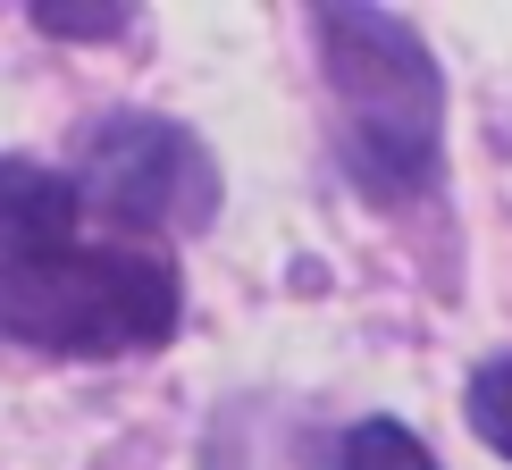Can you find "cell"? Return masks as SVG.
<instances>
[{
	"label": "cell",
	"mask_w": 512,
	"mask_h": 470,
	"mask_svg": "<svg viewBox=\"0 0 512 470\" xmlns=\"http://www.w3.org/2000/svg\"><path fill=\"white\" fill-rule=\"evenodd\" d=\"M319 68L336 93V160L378 210L429 202L445 185V76L412 17L395 9H311Z\"/></svg>",
	"instance_id": "obj_1"
},
{
	"label": "cell",
	"mask_w": 512,
	"mask_h": 470,
	"mask_svg": "<svg viewBox=\"0 0 512 470\" xmlns=\"http://www.w3.org/2000/svg\"><path fill=\"white\" fill-rule=\"evenodd\" d=\"M185 286L160 252H42L0 261V336L68 361H118L177 336Z\"/></svg>",
	"instance_id": "obj_2"
},
{
	"label": "cell",
	"mask_w": 512,
	"mask_h": 470,
	"mask_svg": "<svg viewBox=\"0 0 512 470\" xmlns=\"http://www.w3.org/2000/svg\"><path fill=\"white\" fill-rule=\"evenodd\" d=\"M76 202L110 210L118 227L202 235L219 219V160L202 152L194 126L152 110H110L76 135Z\"/></svg>",
	"instance_id": "obj_3"
},
{
	"label": "cell",
	"mask_w": 512,
	"mask_h": 470,
	"mask_svg": "<svg viewBox=\"0 0 512 470\" xmlns=\"http://www.w3.org/2000/svg\"><path fill=\"white\" fill-rule=\"evenodd\" d=\"M84 219L76 177L42 160H0V252L9 261H42V252H68V235Z\"/></svg>",
	"instance_id": "obj_4"
},
{
	"label": "cell",
	"mask_w": 512,
	"mask_h": 470,
	"mask_svg": "<svg viewBox=\"0 0 512 470\" xmlns=\"http://www.w3.org/2000/svg\"><path fill=\"white\" fill-rule=\"evenodd\" d=\"M336 470H437V454L403 420H353L336 437Z\"/></svg>",
	"instance_id": "obj_5"
},
{
	"label": "cell",
	"mask_w": 512,
	"mask_h": 470,
	"mask_svg": "<svg viewBox=\"0 0 512 470\" xmlns=\"http://www.w3.org/2000/svg\"><path fill=\"white\" fill-rule=\"evenodd\" d=\"M462 412H471V437L496 445V454L512 462V353H496V361H479V370H471Z\"/></svg>",
	"instance_id": "obj_6"
},
{
	"label": "cell",
	"mask_w": 512,
	"mask_h": 470,
	"mask_svg": "<svg viewBox=\"0 0 512 470\" xmlns=\"http://www.w3.org/2000/svg\"><path fill=\"white\" fill-rule=\"evenodd\" d=\"M42 34H68V42H110L135 26V9H34Z\"/></svg>",
	"instance_id": "obj_7"
}]
</instances>
